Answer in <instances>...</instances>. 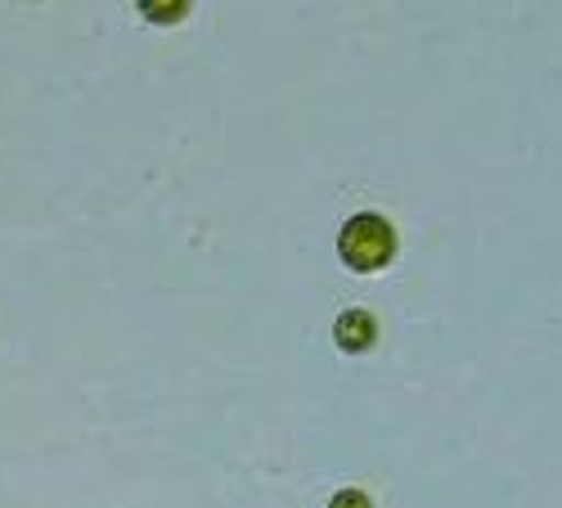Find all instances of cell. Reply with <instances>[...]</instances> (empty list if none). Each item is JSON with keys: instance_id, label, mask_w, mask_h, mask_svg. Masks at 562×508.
Wrapping results in <instances>:
<instances>
[{"instance_id": "1", "label": "cell", "mask_w": 562, "mask_h": 508, "mask_svg": "<svg viewBox=\"0 0 562 508\" xmlns=\"http://www.w3.org/2000/svg\"><path fill=\"white\" fill-rule=\"evenodd\" d=\"M338 257L356 270V274H379L392 266L396 257V225L379 212H360L342 225L338 235Z\"/></svg>"}, {"instance_id": "2", "label": "cell", "mask_w": 562, "mask_h": 508, "mask_svg": "<svg viewBox=\"0 0 562 508\" xmlns=\"http://www.w3.org/2000/svg\"><path fill=\"white\" fill-rule=\"evenodd\" d=\"M334 342H338V351H347V355L373 351V342H379V319H373L369 311H342L338 325H334Z\"/></svg>"}, {"instance_id": "3", "label": "cell", "mask_w": 562, "mask_h": 508, "mask_svg": "<svg viewBox=\"0 0 562 508\" xmlns=\"http://www.w3.org/2000/svg\"><path fill=\"white\" fill-rule=\"evenodd\" d=\"M184 10H190V5H139V14H145L149 23H180Z\"/></svg>"}, {"instance_id": "4", "label": "cell", "mask_w": 562, "mask_h": 508, "mask_svg": "<svg viewBox=\"0 0 562 508\" xmlns=\"http://www.w3.org/2000/svg\"><path fill=\"white\" fill-rule=\"evenodd\" d=\"M329 508H373V499H369L364 490H338V495L329 499Z\"/></svg>"}]
</instances>
